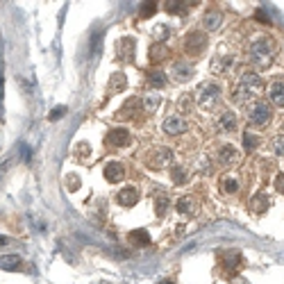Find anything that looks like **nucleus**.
I'll return each mask as SVG.
<instances>
[{"mask_svg":"<svg viewBox=\"0 0 284 284\" xmlns=\"http://www.w3.org/2000/svg\"><path fill=\"white\" fill-rule=\"evenodd\" d=\"M275 189H277V193H284V171L275 178Z\"/></svg>","mask_w":284,"mask_h":284,"instance_id":"nucleus-38","label":"nucleus"},{"mask_svg":"<svg viewBox=\"0 0 284 284\" xmlns=\"http://www.w3.org/2000/svg\"><path fill=\"white\" fill-rule=\"evenodd\" d=\"M64 114H66V105H60V107H55V109L50 111V116H48V119H50V121H60Z\"/></svg>","mask_w":284,"mask_h":284,"instance_id":"nucleus-36","label":"nucleus"},{"mask_svg":"<svg viewBox=\"0 0 284 284\" xmlns=\"http://www.w3.org/2000/svg\"><path fill=\"white\" fill-rule=\"evenodd\" d=\"M223 266H225V268H228L230 277H232V275L237 273V270L243 266V257H241V252H237V250H230V252H225V257H223Z\"/></svg>","mask_w":284,"mask_h":284,"instance_id":"nucleus-20","label":"nucleus"},{"mask_svg":"<svg viewBox=\"0 0 284 284\" xmlns=\"http://www.w3.org/2000/svg\"><path fill=\"white\" fill-rule=\"evenodd\" d=\"M268 105L284 107V78H275L268 84Z\"/></svg>","mask_w":284,"mask_h":284,"instance_id":"nucleus-12","label":"nucleus"},{"mask_svg":"<svg viewBox=\"0 0 284 284\" xmlns=\"http://www.w3.org/2000/svg\"><path fill=\"white\" fill-rule=\"evenodd\" d=\"M198 207H200V202H198V198H193V196H182V198H178V202H175V211H178L180 216H196Z\"/></svg>","mask_w":284,"mask_h":284,"instance_id":"nucleus-14","label":"nucleus"},{"mask_svg":"<svg viewBox=\"0 0 284 284\" xmlns=\"http://www.w3.org/2000/svg\"><path fill=\"white\" fill-rule=\"evenodd\" d=\"M159 284H175V279H168V277H166V279H161Z\"/></svg>","mask_w":284,"mask_h":284,"instance_id":"nucleus-40","label":"nucleus"},{"mask_svg":"<svg viewBox=\"0 0 284 284\" xmlns=\"http://www.w3.org/2000/svg\"><path fill=\"white\" fill-rule=\"evenodd\" d=\"M189 98L191 96H182V100H180V109L182 111H189Z\"/></svg>","mask_w":284,"mask_h":284,"instance_id":"nucleus-39","label":"nucleus"},{"mask_svg":"<svg viewBox=\"0 0 284 284\" xmlns=\"http://www.w3.org/2000/svg\"><path fill=\"white\" fill-rule=\"evenodd\" d=\"M220 100H223V89H220L218 82H207L200 87V91H198L196 96V102L200 109L205 111H214L216 107L220 105Z\"/></svg>","mask_w":284,"mask_h":284,"instance_id":"nucleus-4","label":"nucleus"},{"mask_svg":"<svg viewBox=\"0 0 284 284\" xmlns=\"http://www.w3.org/2000/svg\"><path fill=\"white\" fill-rule=\"evenodd\" d=\"M234 66V57L228 55V57H220V60H216L214 64H211V71H214L216 75H225L228 71H232Z\"/></svg>","mask_w":284,"mask_h":284,"instance_id":"nucleus-24","label":"nucleus"},{"mask_svg":"<svg viewBox=\"0 0 284 284\" xmlns=\"http://www.w3.org/2000/svg\"><path fill=\"white\" fill-rule=\"evenodd\" d=\"M0 268L5 270H21L23 268V259H21L19 255H7L0 259Z\"/></svg>","mask_w":284,"mask_h":284,"instance_id":"nucleus-27","label":"nucleus"},{"mask_svg":"<svg viewBox=\"0 0 284 284\" xmlns=\"http://www.w3.org/2000/svg\"><path fill=\"white\" fill-rule=\"evenodd\" d=\"M128 241L132 243V246H137V248H146V246H150V234L146 232V230H132V232L128 234Z\"/></svg>","mask_w":284,"mask_h":284,"instance_id":"nucleus-23","label":"nucleus"},{"mask_svg":"<svg viewBox=\"0 0 284 284\" xmlns=\"http://www.w3.org/2000/svg\"><path fill=\"white\" fill-rule=\"evenodd\" d=\"M5 243H7V239H5V237H0V246H5Z\"/></svg>","mask_w":284,"mask_h":284,"instance_id":"nucleus-42","label":"nucleus"},{"mask_svg":"<svg viewBox=\"0 0 284 284\" xmlns=\"http://www.w3.org/2000/svg\"><path fill=\"white\" fill-rule=\"evenodd\" d=\"M161 130L168 137H182V134L189 132V121L182 114H168L164 119V123H161Z\"/></svg>","mask_w":284,"mask_h":284,"instance_id":"nucleus-7","label":"nucleus"},{"mask_svg":"<svg viewBox=\"0 0 284 284\" xmlns=\"http://www.w3.org/2000/svg\"><path fill=\"white\" fill-rule=\"evenodd\" d=\"M171 180L175 184H184L187 182V168L184 166H171Z\"/></svg>","mask_w":284,"mask_h":284,"instance_id":"nucleus-30","label":"nucleus"},{"mask_svg":"<svg viewBox=\"0 0 284 284\" xmlns=\"http://www.w3.org/2000/svg\"><path fill=\"white\" fill-rule=\"evenodd\" d=\"M182 50L189 57H200L207 50V32L205 30H191L187 37L182 39Z\"/></svg>","mask_w":284,"mask_h":284,"instance_id":"nucleus-6","label":"nucleus"},{"mask_svg":"<svg viewBox=\"0 0 284 284\" xmlns=\"http://www.w3.org/2000/svg\"><path fill=\"white\" fill-rule=\"evenodd\" d=\"M220 23H223V12L216 10V7H209V10L205 12V16H202V25H205L207 32H214V30L220 28Z\"/></svg>","mask_w":284,"mask_h":284,"instance_id":"nucleus-17","label":"nucleus"},{"mask_svg":"<svg viewBox=\"0 0 284 284\" xmlns=\"http://www.w3.org/2000/svg\"><path fill=\"white\" fill-rule=\"evenodd\" d=\"M248 207H250L252 214H264V211L270 207V200H268L266 193H255V196L250 198V202H248Z\"/></svg>","mask_w":284,"mask_h":284,"instance_id":"nucleus-22","label":"nucleus"},{"mask_svg":"<svg viewBox=\"0 0 284 284\" xmlns=\"http://www.w3.org/2000/svg\"><path fill=\"white\" fill-rule=\"evenodd\" d=\"M146 80H148V84H150V87H155V89H161L166 84V75H164V71H159V69L148 71Z\"/></svg>","mask_w":284,"mask_h":284,"instance_id":"nucleus-26","label":"nucleus"},{"mask_svg":"<svg viewBox=\"0 0 284 284\" xmlns=\"http://www.w3.org/2000/svg\"><path fill=\"white\" fill-rule=\"evenodd\" d=\"M168 207H171V198L166 196V193H155V211H157V216H164L166 211H168Z\"/></svg>","mask_w":284,"mask_h":284,"instance_id":"nucleus-29","label":"nucleus"},{"mask_svg":"<svg viewBox=\"0 0 284 284\" xmlns=\"http://www.w3.org/2000/svg\"><path fill=\"white\" fill-rule=\"evenodd\" d=\"M248 60L257 69H268L270 62L275 60V41L268 37H259L248 48Z\"/></svg>","mask_w":284,"mask_h":284,"instance_id":"nucleus-2","label":"nucleus"},{"mask_svg":"<svg viewBox=\"0 0 284 284\" xmlns=\"http://www.w3.org/2000/svg\"><path fill=\"white\" fill-rule=\"evenodd\" d=\"M143 111V105H141V98L139 96H132L121 105V109L116 111V121H132L137 119L139 114Z\"/></svg>","mask_w":284,"mask_h":284,"instance_id":"nucleus-11","label":"nucleus"},{"mask_svg":"<svg viewBox=\"0 0 284 284\" xmlns=\"http://www.w3.org/2000/svg\"><path fill=\"white\" fill-rule=\"evenodd\" d=\"M125 87H128V78H125V73H114L109 78V93H119V91H123Z\"/></svg>","mask_w":284,"mask_h":284,"instance_id":"nucleus-28","label":"nucleus"},{"mask_svg":"<svg viewBox=\"0 0 284 284\" xmlns=\"http://www.w3.org/2000/svg\"><path fill=\"white\" fill-rule=\"evenodd\" d=\"M141 105H143V111H146V114H152V111H157V107L161 105L159 93H148V96H143V98H141Z\"/></svg>","mask_w":284,"mask_h":284,"instance_id":"nucleus-25","label":"nucleus"},{"mask_svg":"<svg viewBox=\"0 0 284 284\" xmlns=\"http://www.w3.org/2000/svg\"><path fill=\"white\" fill-rule=\"evenodd\" d=\"M193 75H196V66H193L191 62H187V60H175L173 64H171V78H173L175 82L184 84V82H189Z\"/></svg>","mask_w":284,"mask_h":284,"instance_id":"nucleus-8","label":"nucleus"},{"mask_svg":"<svg viewBox=\"0 0 284 284\" xmlns=\"http://www.w3.org/2000/svg\"><path fill=\"white\" fill-rule=\"evenodd\" d=\"M257 146H259V139H257V134H252V132L243 134V148H246L248 152L257 150Z\"/></svg>","mask_w":284,"mask_h":284,"instance_id":"nucleus-31","label":"nucleus"},{"mask_svg":"<svg viewBox=\"0 0 284 284\" xmlns=\"http://www.w3.org/2000/svg\"><path fill=\"white\" fill-rule=\"evenodd\" d=\"M246 119L252 128H264L273 119V107L266 100H252L246 105Z\"/></svg>","mask_w":284,"mask_h":284,"instance_id":"nucleus-3","label":"nucleus"},{"mask_svg":"<svg viewBox=\"0 0 284 284\" xmlns=\"http://www.w3.org/2000/svg\"><path fill=\"white\" fill-rule=\"evenodd\" d=\"M134 50H137V43H134V39H130V37L119 39V43H116L119 60L125 62V64H132V62H134Z\"/></svg>","mask_w":284,"mask_h":284,"instance_id":"nucleus-13","label":"nucleus"},{"mask_svg":"<svg viewBox=\"0 0 284 284\" xmlns=\"http://www.w3.org/2000/svg\"><path fill=\"white\" fill-rule=\"evenodd\" d=\"M261 89H264V80L259 78V73L255 71H246V73L239 78L237 87L232 91V100L234 102H246V100H252L255 96H259Z\"/></svg>","mask_w":284,"mask_h":284,"instance_id":"nucleus-1","label":"nucleus"},{"mask_svg":"<svg viewBox=\"0 0 284 284\" xmlns=\"http://www.w3.org/2000/svg\"><path fill=\"white\" fill-rule=\"evenodd\" d=\"M130 130L125 128H111L109 132L105 134V146L109 148V150H121V148H125L130 143Z\"/></svg>","mask_w":284,"mask_h":284,"instance_id":"nucleus-10","label":"nucleus"},{"mask_svg":"<svg viewBox=\"0 0 284 284\" xmlns=\"http://www.w3.org/2000/svg\"><path fill=\"white\" fill-rule=\"evenodd\" d=\"M255 19L259 21V23H264V25H270V19H268V14H266L264 10H257L255 12Z\"/></svg>","mask_w":284,"mask_h":284,"instance_id":"nucleus-37","label":"nucleus"},{"mask_svg":"<svg viewBox=\"0 0 284 284\" xmlns=\"http://www.w3.org/2000/svg\"><path fill=\"white\" fill-rule=\"evenodd\" d=\"M239 159H241V152H239V148L232 146V143H223V146L216 150V164L223 166V168H230V166L239 164Z\"/></svg>","mask_w":284,"mask_h":284,"instance_id":"nucleus-9","label":"nucleus"},{"mask_svg":"<svg viewBox=\"0 0 284 284\" xmlns=\"http://www.w3.org/2000/svg\"><path fill=\"white\" fill-rule=\"evenodd\" d=\"M89 152H91V146H89V143H78V146H75V157H78V159H89Z\"/></svg>","mask_w":284,"mask_h":284,"instance_id":"nucleus-34","label":"nucleus"},{"mask_svg":"<svg viewBox=\"0 0 284 284\" xmlns=\"http://www.w3.org/2000/svg\"><path fill=\"white\" fill-rule=\"evenodd\" d=\"M270 148H273L275 155H284V134H277V137H273V141H270Z\"/></svg>","mask_w":284,"mask_h":284,"instance_id":"nucleus-33","label":"nucleus"},{"mask_svg":"<svg viewBox=\"0 0 284 284\" xmlns=\"http://www.w3.org/2000/svg\"><path fill=\"white\" fill-rule=\"evenodd\" d=\"M102 175H105V180L109 184H119L121 180L125 178V164H121V161H109V164L105 166V171H102Z\"/></svg>","mask_w":284,"mask_h":284,"instance_id":"nucleus-16","label":"nucleus"},{"mask_svg":"<svg viewBox=\"0 0 284 284\" xmlns=\"http://www.w3.org/2000/svg\"><path fill=\"white\" fill-rule=\"evenodd\" d=\"M155 12H157V3H146V5H143V10H141V14H139V16H141V19H148V16L155 14Z\"/></svg>","mask_w":284,"mask_h":284,"instance_id":"nucleus-35","label":"nucleus"},{"mask_svg":"<svg viewBox=\"0 0 284 284\" xmlns=\"http://www.w3.org/2000/svg\"><path fill=\"white\" fill-rule=\"evenodd\" d=\"M237 128H239L237 114H234V111H230V109L220 111V114H218V130H220V132H223V134H232V132H237Z\"/></svg>","mask_w":284,"mask_h":284,"instance_id":"nucleus-15","label":"nucleus"},{"mask_svg":"<svg viewBox=\"0 0 284 284\" xmlns=\"http://www.w3.org/2000/svg\"><path fill=\"white\" fill-rule=\"evenodd\" d=\"M173 159H175L173 148H166V146H155L146 152V166L152 171L166 168V166L173 164Z\"/></svg>","mask_w":284,"mask_h":284,"instance_id":"nucleus-5","label":"nucleus"},{"mask_svg":"<svg viewBox=\"0 0 284 284\" xmlns=\"http://www.w3.org/2000/svg\"><path fill=\"white\" fill-rule=\"evenodd\" d=\"M116 202L121 207H134L139 202V189L137 187H123L116 193Z\"/></svg>","mask_w":284,"mask_h":284,"instance_id":"nucleus-18","label":"nucleus"},{"mask_svg":"<svg viewBox=\"0 0 284 284\" xmlns=\"http://www.w3.org/2000/svg\"><path fill=\"white\" fill-rule=\"evenodd\" d=\"M232 284H248V282H246V279H241V277H239V279H234Z\"/></svg>","mask_w":284,"mask_h":284,"instance_id":"nucleus-41","label":"nucleus"},{"mask_svg":"<svg viewBox=\"0 0 284 284\" xmlns=\"http://www.w3.org/2000/svg\"><path fill=\"white\" fill-rule=\"evenodd\" d=\"M189 7V3H166V12L171 14H184Z\"/></svg>","mask_w":284,"mask_h":284,"instance_id":"nucleus-32","label":"nucleus"},{"mask_svg":"<svg viewBox=\"0 0 284 284\" xmlns=\"http://www.w3.org/2000/svg\"><path fill=\"white\" fill-rule=\"evenodd\" d=\"M239 189H241V180L234 173H225L223 178H220V191H223L225 196H234V193H239Z\"/></svg>","mask_w":284,"mask_h":284,"instance_id":"nucleus-19","label":"nucleus"},{"mask_svg":"<svg viewBox=\"0 0 284 284\" xmlns=\"http://www.w3.org/2000/svg\"><path fill=\"white\" fill-rule=\"evenodd\" d=\"M168 57H171V50L166 48V43H152L150 46V64L152 66H159Z\"/></svg>","mask_w":284,"mask_h":284,"instance_id":"nucleus-21","label":"nucleus"}]
</instances>
